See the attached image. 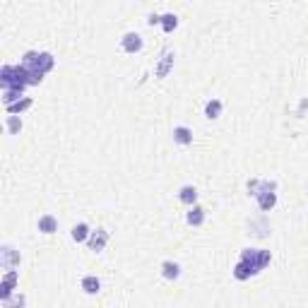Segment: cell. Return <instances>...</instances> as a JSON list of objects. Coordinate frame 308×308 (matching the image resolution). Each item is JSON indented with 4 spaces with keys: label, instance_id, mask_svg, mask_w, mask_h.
Segmentation results:
<instances>
[{
    "label": "cell",
    "instance_id": "e0dca14e",
    "mask_svg": "<svg viewBox=\"0 0 308 308\" xmlns=\"http://www.w3.org/2000/svg\"><path fill=\"white\" fill-rule=\"evenodd\" d=\"M34 106V101L29 99V97H24V99H19L17 104H12V106H5V111H8L10 116H19V113H24L27 109H32Z\"/></svg>",
    "mask_w": 308,
    "mask_h": 308
},
{
    "label": "cell",
    "instance_id": "6da1fadb",
    "mask_svg": "<svg viewBox=\"0 0 308 308\" xmlns=\"http://www.w3.org/2000/svg\"><path fill=\"white\" fill-rule=\"evenodd\" d=\"M270 260H272V253L267 248H243V251H241V263L248 265L253 274L263 272L265 267L270 265Z\"/></svg>",
    "mask_w": 308,
    "mask_h": 308
},
{
    "label": "cell",
    "instance_id": "d6986e66",
    "mask_svg": "<svg viewBox=\"0 0 308 308\" xmlns=\"http://www.w3.org/2000/svg\"><path fill=\"white\" fill-rule=\"evenodd\" d=\"M19 99H24V91L22 89H3V104H5V106L17 104Z\"/></svg>",
    "mask_w": 308,
    "mask_h": 308
},
{
    "label": "cell",
    "instance_id": "8fae6325",
    "mask_svg": "<svg viewBox=\"0 0 308 308\" xmlns=\"http://www.w3.org/2000/svg\"><path fill=\"white\" fill-rule=\"evenodd\" d=\"M39 231H41V234H55V231H58V219L53 217V214H41V217H39Z\"/></svg>",
    "mask_w": 308,
    "mask_h": 308
},
{
    "label": "cell",
    "instance_id": "5b68a950",
    "mask_svg": "<svg viewBox=\"0 0 308 308\" xmlns=\"http://www.w3.org/2000/svg\"><path fill=\"white\" fill-rule=\"evenodd\" d=\"M142 46H145V39L140 37L137 32H128V34H123V39H120V48H123L126 53H140Z\"/></svg>",
    "mask_w": 308,
    "mask_h": 308
},
{
    "label": "cell",
    "instance_id": "cb8c5ba5",
    "mask_svg": "<svg viewBox=\"0 0 308 308\" xmlns=\"http://www.w3.org/2000/svg\"><path fill=\"white\" fill-rule=\"evenodd\" d=\"M27 70H29V68H27ZM44 75L46 73H41V70H29V87L41 84V82H44Z\"/></svg>",
    "mask_w": 308,
    "mask_h": 308
},
{
    "label": "cell",
    "instance_id": "7c38bea8",
    "mask_svg": "<svg viewBox=\"0 0 308 308\" xmlns=\"http://www.w3.org/2000/svg\"><path fill=\"white\" fill-rule=\"evenodd\" d=\"M205 217H207V214H205V209L200 207V205H193L191 212L186 214V222H188L191 227H202V224H205Z\"/></svg>",
    "mask_w": 308,
    "mask_h": 308
},
{
    "label": "cell",
    "instance_id": "44dd1931",
    "mask_svg": "<svg viewBox=\"0 0 308 308\" xmlns=\"http://www.w3.org/2000/svg\"><path fill=\"white\" fill-rule=\"evenodd\" d=\"M176 27H178V17H176L173 12H166V15H162V29L166 32V34H171Z\"/></svg>",
    "mask_w": 308,
    "mask_h": 308
},
{
    "label": "cell",
    "instance_id": "9c48e42d",
    "mask_svg": "<svg viewBox=\"0 0 308 308\" xmlns=\"http://www.w3.org/2000/svg\"><path fill=\"white\" fill-rule=\"evenodd\" d=\"M80 287L84 289V294H89V296H97L101 291V280L97 274H84L80 282Z\"/></svg>",
    "mask_w": 308,
    "mask_h": 308
},
{
    "label": "cell",
    "instance_id": "3957f363",
    "mask_svg": "<svg viewBox=\"0 0 308 308\" xmlns=\"http://www.w3.org/2000/svg\"><path fill=\"white\" fill-rule=\"evenodd\" d=\"M19 263H22V255H19L17 248H12L10 243H5L0 248V265H3V270H17Z\"/></svg>",
    "mask_w": 308,
    "mask_h": 308
},
{
    "label": "cell",
    "instance_id": "7402d4cb",
    "mask_svg": "<svg viewBox=\"0 0 308 308\" xmlns=\"http://www.w3.org/2000/svg\"><path fill=\"white\" fill-rule=\"evenodd\" d=\"M27 306V296L24 294H15V296H10L8 301H3V308H24Z\"/></svg>",
    "mask_w": 308,
    "mask_h": 308
},
{
    "label": "cell",
    "instance_id": "d4e9b609",
    "mask_svg": "<svg viewBox=\"0 0 308 308\" xmlns=\"http://www.w3.org/2000/svg\"><path fill=\"white\" fill-rule=\"evenodd\" d=\"M147 24H162V15H157V12H152V15H149V17H147Z\"/></svg>",
    "mask_w": 308,
    "mask_h": 308
},
{
    "label": "cell",
    "instance_id": "5bb4252c",
    "mask_svg": "<svg viewBox=\"0 0 308 308\" xmlns=\"http://www.w3.org/2000/svg\"><path fill=\"white\" fill-rule=\"evenodd\" d=\"M178 200H181L183 205L193 207V205L198 202V188H195V186H183L181 191H178Z\"/></svg>",
    "mask_w": 308,
    "mask_h": 308
},
{
    "label": "cell",
    "instance_id": "ba28073f",
    "mask_svg": "<svg viewBox=\"0 0 308 308\" xmlns=\"http://www.w3.org/2000/svg\"><path fill=\"white\" fill-rule=\"evenodd\" d=\"M173 58H176V55H173L171 48H166V51L162 53V60H159V65L154 68V75H157L159 80H164L166 75L171 73V68H173Z\"/></svg>",
    "mask_w": 308,
    "mask_h": 308
},
{
    "label": "cell",
    "instance_id": "4fadbf2b",
    "mask_svg": "<svg viewBox=\"0 0 308 308\" xmlns=\"http://www.w3.org/2000/svg\"><path fill=\"white\" fill-rule=\"evenodd\" d=\"M162 274H164V280H178L181 277V265L178 263H173V260H164L162 263Z\"/></svg>",
    "mask_w": 308,
    "mask_h": 308
},
{
    "label": "cell",
    "instance_id": "ac0fdd59",
    "mask_svg": "<svg viewBox=\"0 0 308 308\" xmlns=\"http://www.w3.org/2000/svg\"><path fill=\"white\" fill-rule=\"evenodd\" d=\"M258 207L263 209V212H270L274 205H277V193H265V195H258Z\"/></svg>",
    "mask_w": 308,
    "mask_h": 308
},
{
    "label": "cell",
    "instance_id": "8992f818",
    "mask_svg": "<svg viewBox=\"0 0 308 308\" xmlns=\"http://www.w3.org/2000/svg\"><path fill=\"white\" fill-rule=\"evenodd\" d=\"M109 231L104 227H99V229H94L89 234V241H87V245H89V251H94V253H101L104 248H106V243H109Z\"/></svg>",
    "mask_w": 308,
    "mask_h": 308
},
{
    "label": "cell",
    "instance_id": "2e32d148",
    "mask_svg": "<svg viewBox=\"0 0 308 308\" xmlns=\"http://www.w3.org/2000/svg\"><path fill=\"white\" fill-rule=\"evenodd\" d=\"M222 111H224V104L219 99H209L207 104H205V116H207L209 120H217V118L222 116Z\"/></svg>",
    "mask_w": 308,
    "mask_h": 308
},
{
    "label": "cell",
    "instance_id": "277c9868",
    "mask_svg": "<svg viewBox=\"0 0 308 308\" xmlns=\"http://www.w3.org/2000/svg\"><path fill=\"white\" fill-rule=\"evenodd\" d=\"M17 282H19V272H17V270L5 272V277L0 280V299L8 301L10 296H15V294H17V291H15Z\"/></svg>",
    "mask_w": 308,
    "mask_h": 308
},
{
    "label": "cell",
    "instance_id": "603a6c76",
    "mask_svg": "<svg viewBox=\"0 0 308 308\" xmlns=\"http://www.w3.org/2000/svg\"><path fill=\"white\" fill-rule=\"evenodd\" d=\"M5 128H8L10 135H19V130H22V118H19V116H8V118H5Z\"/></svg>",
    "mask_w": 308,
    "mask_h": 308
},
{
    "label": "cell",
    "instance_id": "30bf717a",
    "mask_svg": "<svg viewBox=\"0 0 308 308\" xmlns=\"http://www.w3.org/2000/svg\"><path fill=\"white\" fill-rule=\"evenodd\" d=\"M173 142L176 145H193V130L188 126H176L173 128Z\"/></svg>",
    "mask_w": 308,
    "mask_h": 308
},
{
    "label": "cell",
    "instance_id": "ffe728a7",
    "mask_svg": "<svg viewBox=\"0 0 308 308\" xmlns=\"http://www.w3.org/2000/svg\"><path fill=\"white\" fill-rule=\"evenodd\" d=\"M234 277L238 282H245V280H251V277H253V272H251V267H248L245 263H241V260H238V263H236V267H234Z\"/></svg>",
    "mask_w": 308,
    "mask_h": 308
},
{
    "label": "cell",
    "instance_id": "7a4b0ae2",
    "mask_svg": "<svg viewBox=\"0 0 308 308\" xmlns=\"http://www.w3.org/2000/svg\"><path fill=\"white\" fill-rule=\"evenodd\" d=\"M19 63L29 68V70H41V73H51L55 68V58L53 53H48V51H27V53L22 55V60Z\"/></svg>",
    "mask_w": 308,
    "mask_h": 308
},
{
    "label": "cell",
    "instance_id": "9a60e30c",
    "mask_svg": "<svg viewBox=\"0 0 308 308\" xmlns=\"http://www.w3.org/2000/svg\"><path fill=\"white\" fill-rule=\"evenodd\" d=\"M89 234H91V229H89V224H84V222L75 224L73 231H70V236H73L75 243H84V241H89Z\"/></svg>",
    "mask_w": 308,
    "mask_h": 308
},
{
    "label": "cell",
    "instance_id": "52a82bcc",
    "mask_svg": "<svg viewBox=\"0 0 308 308\" xmlns=\"http://www.w3.org/2000/svg\"><path fill=\"white\" fill-rule=\"evenodd\" d=\"M248 191L251 195H265V193H274L277 191V183L274 181H263V178H253V181H248Z\"/></svg>",
    "mask_w": 308,
    "mask_h": 308
}]
</instances>
